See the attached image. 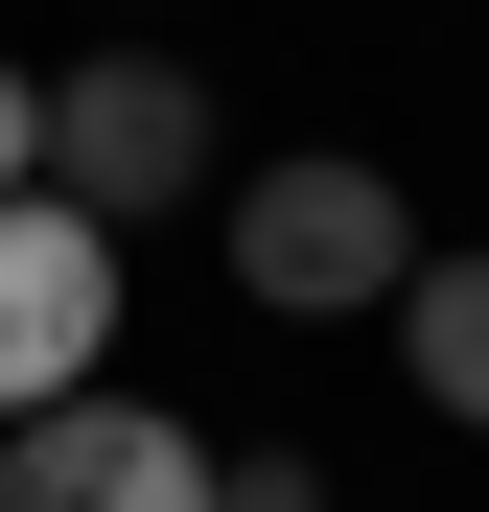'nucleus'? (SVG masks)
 <instances>
[{
  "label": "nucleus",
  "mask_w": 489,
  "mask_h": 512,
  "mask_svg": "<svg viewBox=\"0 0 489 512\" xmlns=\"http://www.w3.org/2000/svg\"><path fill=\"white\" fill-rule=\"evenodd\" d=\"M420 280V210L373 187V163H257V187H233V303H280V326H350V303H396Z\"/></svg>",
  "instance_id": "obj_1"
},
{
  "label": "nucleus",
  "mask_w": 489,
  "mask_h": 512,
  "mask_svg": "<svg viewBox=\"0 0 489 512\" xmlns=\"http://www.w3.org/2000/svg\"><path fill=\"white\" fill-rule=\"evenodd\" d=\"M47 187L117 210V233L187 210V187H210V70H163V47H70V70H47Z\"/></svg>",
  "instance_id": "obj_2"
},
{
  "label": "nucleus",
  "mask_w": 489,
  "mask_h": 512,
  "mask_svg": "<svg viewBox=\"0 0 489 512\" xmlns=\"http://www.w3.org/2000/svg\"><path fill=\"white\" fill-rule=\"evenodd\" d=\"M94 373H117V210L0 187V419H47V396H94Z\"/></svg>",
  "instance_id": "obj_3"
},
{
  "label": "nucleus",
  "mask_w": 489,
  "mask_h": 512,
  "mask_svg": "<svg viewBox=\"0 0 489 512\" xmlns=\"http://www.w3.org/2000/svg\"><path fill=\"white\" fill-rule=\"evenodd\" d=\"M0 512H233V466L187 443L163 396H47V419H0Z\"/></svg>",
  "instance_id": "obj_4"
},
{
  "label": "nucleus",
  "mask_w": 489,
  "mask_h": 512,
  "mask_svg": "<svg viewBox=\"0 0 489 512\" xmlns=\"http://www.w3.org/2000/svg\"><path fill=\"white\" fill-rule=\"evenodd\" d=\"M396 350H420V396L489 443V256H420V280H396Z\"/></svg>",
  "instance_id": "obj_5"
},
{
  "label": "nucleus",
  "mask_w": 489,
  "mask_h": 512,
  "mask_svg": "<svg viewBox=\"0 0 489 512\" xmlns=\"http://www.w3.org/2000/svg\"><path fill=\"white\" fill-rule=\"evenodd\" d=\"M0 187H47V70H0Z\"/></svg>",
  "instance_id": "obj_6"
},
{
  "label": "nucleus",
  "mask_w": 489,
  "mask_h": 512,
  "mask_svg": "<svg viewBox=\"0 0 489 512\" xmlns=\"http://www.w3.org/2000/svg\"><path fill=\"white\" fill-rule=\"evenodd\" d=\"M233 512H326V466H233Z\"/></svg>",
  "instance_id": "obj_7"
}]
</instances>
